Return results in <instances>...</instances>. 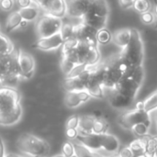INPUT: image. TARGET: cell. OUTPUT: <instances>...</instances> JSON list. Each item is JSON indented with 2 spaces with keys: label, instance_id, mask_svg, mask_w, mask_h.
<instances>
[{
  "label": "cell",
  "instance_id": "cell-45",
  "mask_svg": "<svg viewBox=\"0 0 157 157\" xmlns=\"http://www.w3.org/2000/svg\"><path fill=\"white\" fill-rule=\"evenodd\" d=\"M52 157H64L62 154H60V155H53V156Z\"/></svg>",
  "mask_w": 157,
  "mask_h": 157
},
{
  "label": "cell",
  "instance_id": "cell-19",
  "mask_svg": "<svg viewBox=\"0 0 157 157\" xmlns=\"http://www.w3.org/2000/svg\"><path fill=\"white\" fill-rule=\"evenodd\" d=\"M96 120L95 115H82L79 116L78 132L81 134L93 133V126Z\"/></svg>",
  "mask_w": 157,
  "mask_h": 157
},
{
  "label": "cell",
  "instance_id": "cell-46",
  "mask_svg": "<svg viewBox=\"0 0 157 157\" xmlns=\"http://www.w3.org/2000/svg\"><path fill=\"white\" fill-rule=\"evenodd\" d=\"M154 27H155V29H157V19L155 21V23H154Z\"/></svg>",
  "mask_w": 157,
  "mask_h": 157
},
{
  "label": "cell",
  "instance_id": "cell-7",
  "mask_svg": "<svg viewBox=\"0 0 157 157\" xmlns=\"http://www.w3.org/2000/svg\"><path fill=\"white\" fill-rule=\"evenodd\" d=\"M97 32L98 30L86 25L83 22L74 25V37L78 41L91 46L98 45V42L97 40Z\"/></svg>",
  "mask_w": 157,
  "mask_h": 157
},
{
  "label": "cell",
  "instance_id": "cell-30",
  "mask_svg": "<svg viewBox=\"0 0 157 157\" xmlns=\"http://www.w3.org/2000/svg\"><path fill=\"white\" fill-rule=\"evenodd\" d=\"M62 155L64 157H75V146L72 141H67L63 144Z\"/></svg>",
  "mask_w": 157,
  "mask_h": 157
},
{
  "label": "cell",
  "instance_id": "cell-29",
  "mask_svg": "<svg viewBox=\"0 0 157 157\" xmlns=\"http://www.w3.org/2000/svg\"><path fill=\"white\" fill-rule=\"evenodd\" d=\"M132 6L134 7V9L141 13L144 12H147L150 11L151 9V2L149 0H134Z\"/></svg>",
  "mask_w": 157,
  "mask_h": 157
},
{
  "label": "cell",
  "instance_id": "cell-34",
  "mask_svg": "<svg viewBox=\"0 0 157 157\" xmlns=\"http://www.w3.org/2000/svg\"><path fill=\"white\" fill-rule=\"evenodd\" d=\"M118 155H119V157H135L134 153L132 152V150L129 146L121 148L119 153H118Z\"/></svg>",
  "mask_w": 157,
  "mask_h": 157
},
{
  "label": "cell",
  "instance_id": "cell-3",
  "mask_svg": "<svg viewBox=\"0 0 157 157\" xmlns=\"http://www.w3.org/2000/svg\"><path fill=\"white\" fill-rule=\"evenodd\" d=\"M62 59H64L75 65L86 64L93 66L99 63L100 53L98 46H91L78 41L77 45L72 51L62 53Z\"/></svg>",
  "mask_w": 157,
  "mask_h": 157
},
{
  "label": "cell",
  "instance_id": "cell-10",
  "mask_svg": "<svg viewBox=\"0 0 157 157\" xmlns=\"http://www.w3.org/2000/svg\"><path fill=\"white\" fill-rule=\"evenodd\" d=\"M104 94H105V97H107L110 106L114 109H128L134 102L133 100L124 97L123 95H121V93L116 91L114 88L104 89Z\"/></svg>",
  "mask_w": 157,
  "mask_h": 157
},
{
  "label": "cell",
  "instance_id": "cell-13",
  "mask_svg": "<svg viewBox=\"0 0 157 157\" xmlns=\"http://www.w3.org/2000/svg\"><path fill=\"white\" fill-rule=\"evenodd\" d=\"M101 151H104L109 155L118 154L121 149V144L118 138L108 132L99 134Z\"/></svg>",
  "mask_w": 157,
  "mask_h": 157
},
{
  "label": "cell",
  "instance_id": "cell-38",
  "mask_svg": "<svg viewBox=\"0 0 157 157\" xmlns=\"http://www.w3.org/2000/svg\"><path fill=\"white\" fill-rule=\"evenodd\" d=\"M133 2H134V0H119L120 6L123 9H126V8L132 6L133 5Z\"/></svg>",
  "mask_w": 157,
  "mask_h": 157
},
{
  "label": "cell",
  "instance_id": "cell-40",
  "mask_svg": "<svg viewBox=\"0 0 157 157\" xmlns=\"http://www.w3.org/2000/svg\"><path fill=\"white\" fill-rule=\"evenodd\" d=\"M0 157H6V153L5 149V144L3 142V139L0 135Z\"/></svg>",
  "mask_w": 157,
  "mask_h": 157
},
{
  "label": "cell",
  "instance_id": "cell-4",
  "mask_svg": "<svg viewBox=\"0 0 157 157\" xmlns=\"http://www.w3.org/2000/svg\"><path fill=\"white\" fill-rule=\"evenodd\" d=\"M132 29L131 40L120 53L121 59L130 66H142L144 62V43L139 31L135 29Z\"/></svg>",
  "mask_w": 157,
  "mask_h": 157
},
{
  "label": "cell",
  "instance_id": "cell-22",
  "mask_svg": "<svg viewBox=\"0 0 157 157\" xmlns=\"http://www.w3.org/2000/svg\"><path fill=\"white\" fill-rule=\"evenodd\" d=\"M131 35H132L131 29H122L116 31L112 36V39L115 44H117L119 47H121L123 49L129 43L131 40Z\"/></svg>",
  "mask_w": 157,
  "mask_h": 157
},
{
  "label": "cell",
  "instance_id": "cell-9",
  "mask_svg": "<svg viewBox=\"0 0 157 157\" xmlns=\"http://www.w3.org/2000/svg\"><path fill=\"white\" fill-rule=\"evenodd\" d=\"M63 38L61 32L46 38H39L33 44V47L41 51H54L62 47Z\"/></svg>",
  "mask_w": 157,
  "mask_h": 157
},
{
  "label": "cell",
  "instance_id": "cell-18",
  "mask_svg": "<svg viewBox=\"0 0 157 157\" xmlns=\"http://www.w3.org/2000/svg\"><path fill=\"white\" fill-rule=\"evenodd\" d=\"M63 88L66 92H77L86 90L84 79L78 75L74 77H65L63 80Z\"/></svg>",
  "mask_w": 157,
  "mask_h": 157
},
{
  "label": "cell",
  "instance_id": "cell-32",
  "mask_svg": "<svg viewBox=\"0 0 157 157\" xmlns=\"http://www.w3.org/2000/svg\"><path fill=\"white\" fill-rule=\"evenodd\" d=\"M60 32H61L63 40H67L69 38L74 37V25H71V24H63Z\"/></svg>",
  "mask_w": 157,
  "mask_h": 157
},
{
  "label": "cell",
  "instance_id": "cell-36",
  "mask_svg": "<svg viewBox=\"0 0 157 157\" xmlns=\"http://www.w3.org/2000/svg\"><path fill=\"white\" fill-rule=\"evenodd\" d=\"M78 134H79V132L77 129H66V137L72 142L76 140Z\"/></svg>",
  "mask_w": 157,
  "mask_h": 157
},
{
  "label": "cell",
  "instance_id": "cell-31",
  "mask_svg": "<svg viewBox=\"0 0 157 157\" xmlns=\"http://www.w3.org/2000/svg\"><path fill=\"white\" fill-rule=\"evenodd\" d=\"M140 18H141V21L144 24H146V25H153L155 23V17L154 13L151 12V11L141 13Z\"/></svg>",
  "mask_w": 157,
  "mask_h": 157
},
{
  "label": "cell",
  "instance_id": "cell-20",
  "mask_svg": "<svg viewBox=\"0 0 157 157\" xmlns=\"http://www.w3.org/2000/svg\"><path fill=\"white\" fill-rule=\"evenodd\" d=\"M17 11L19 12L22 19L28 22H31V21H35L36 19L40 17V8L36 5H31L27 7L19 8V10Z\"/></svg>",
  "mask_w": 157,
  "mask_h": 157
},
{
  "label": "cell",
  "instance_id": "cell-24",
  "mask_svg": "<svg viewBox=\"0 0 157 157\" xmlns=\"http://www.w3.org/2000/svg\"><path fill=\"white\" fill-rule=\"evenodd\" d=\"M14 51L15 48L11 40L6 35L0 32V56L10 54Z\"/></svg>",
  "mask_w": 157,
  "mask_h": 157
},
{
  "label": "cell",
  "instance_id": "cell-35",
  "mask_svg": "<svg viewBox=\"0 0 157 157\" xmlns=\"http://www.w3.org/2000/svg\"><path fill=\"white\" fill-rule=\"evenodd\" d=\"M14 0H0V8L4 11H9L14 6Z\"/></svg>",
  "mask_w": 157,
  "mask_h": 157
},
{
  "label": "cell",
  "instance_id": "cell-17",
  "mask_svg": "<svg viewBox=\"0 0 157 157\" xmlns=\"http://www.w3.org/2000/svg\"><path fill=\"white\" fill-rule=\"evenodd\" d=\"M107 21H108V17H100V16L87 14V13L85 14L81 18V22L95 29L96 30H99L106 28Z\"/></svg>",
  "mask_w": 157,
  "mask_h": 157
},
{
  "label": "cell",
  "instance_id": "cell-44",
  "mask_svg": "<svg viewBox=\"0 0 157 157\" xmlns=\"http://www.w3.org/2000/svg\"><path fill=\"white\" fill-rule=\"evenodd\" d=\"M2 79H3V71H2V68H1V65H0V84L2 82Z\"/></svg>",
  "mask_w": 157,
  "mask_h": 157
},
{
  "label": "cell",
  "instance_id": "cell-2",
  "mask_svg": "<svg viewBox=\"0 0 157 157\" xmlns=\"http://www.w3.org/2000/svg\"><path fill=\"white\" fill-rule=\"evenodd\" d=\"M16 146L25 156L46 157L51 152V145L46 140L31 133L20 134L16 142Z\"/></svg>",
  "mask_w": 157,
  "mask_h": 157
},
{
  "label": "cell",
  "instance_id": "cell-33",
  "mask_svg": "<svg viewBox=\"0 0 157 157\" xmlns=\"http://www.w3.org/2000/svg\"><path fill=\"white\" fill-rule=\"evenodd\" d=\"M78 125H79V116L73 115L67 120L65 127L66 129H78Z\"/></svg>",
  "mask_w": 157,
  "mask_h": 157
},
{
  "label": "cell",
  "instance_id": "cell-23",
  "mask_svg": "<svg viewBox=\"0 0 157 157\" xmlns=\"http://www.w3.org/2000/svg\"><path fill=\"white\" fill-rule=\"evenodd\" d=\"M144 149L143 155L144 157H155V154L157 149V136H144Z\"/></svg>",
  "mask_w": 157,
  "mask_h": 157
},
{
  "label": "cell",
  "instance_id": "cell-15",
  "mask_svg": "<svg viewBox=\"0 0 157 157\" xmlns=\"http://www.w3.org/2000/svg\"><path fill=\"white\" fill-rule=\"evenodd\" d=\"M42 10L45 14L62 18L66 15V2L65 0H50Z\"/></svg>",
  "mask_w": 157,
  "mask_h": 157
},
{
  "label": "cell",
  "instance_id": "cell-47",
  "mask_svg": "<svg viewBox=\"0 0 157 157\" xmlns=\"http://www.w3.org/2000/svg\"><path fill=\"white\" fill-rule=\"evenodd\" d=\"M155 157H157V149L156 151H155Z\"/></svg>",
  "mask_w": 157,
  "mask_h": 157
},
{
  "label": "cell",
  "instance_id": "cell-42",
  "mask_svg": "<svg viewBox=\"0 0 157 157\" xmlns=\"http://www.w3.org/2000/svg\"><path fill=\"white\" fill-rule=\"evenodd\" d=\"M27 25H28V21H26V20L22 19V21H21V22H20V24H19V28H25Z\"/></svg>",
  "mask_w": 157,
  "mask_h": 157
},
{
  "label": "cell",
  "instance_id": "cell-27",
  "mask_svg": "<svg viewBox=\"0 0 157 157\" xmlns=\"http://www.w3.org/2000/svg\"><path fill=\"white\" fill-rule=\"evenodd\" d=\"M112 40V34L111 32L107 29L106 28L98 30L97 32V40L100 44H108Z\"/></svg>",
  "mask_w": 157,
  "mask_h": 157
},
{
  "label": "cell",
  "instance_id": "cell-5",
  "mask_svg": "<svg viewBox=\"0 0 157 157\" xmlns=\"http://www.w3.org/2000/svg\"><path fill=\"white\" fill-rule=\"evenodd\" d=\"M117 121L121 127L126 130H130L132 132L139 125L144 124L151 127L152 124L150 113L137 109H131L120 115L118 117Z\"/></svg>",
  "mask_w": 157,
  "mask_h": 157
},
{
  "label": "cell",
  "instance_id": "cell-43",
  "mask_svg": "<svg viewBox=\"0 0 157 157\" xmlns=\"http://www.w3.org/2000/svg\"><path fill=\"white\" fill-rule=\"evenodd\" d=\"M154 15H155V17H157V3L155 5V6H154Z\"/></svg>",
  "mask_w": 157,
  "mask_h": 157
},
{
  "label": "cell",
  "instance_id": "cell-48",
  "mask_svg": "<svg viewBox=\"0 0 157 157\" xmlns=\"http://www.w3.org/2000/svg\"><path fill=\"white\" fill-rule=\"evenodd\" d=\"M14 1H15V2H16V1H17V0H14Z\"/></svg>",
  "mask_w": 157,
  "mask_h": 157
},
{
  "label": "cell",
  "instance_id": "cell-26",
  "mask_svg": "<svg viewBox=\"0 0 157 157\" xmlns=\"http://www.w3.org/2000/svg\"><path fill=\"white\" fill-rule=\"evenodd\" d=\"M109 121L100 116H96V120L94 122V126H93V133L96 134H102V133H106L108 132L109 130Z\"/></svg>",
  "mask_w": 157,
  "mask_h": 157
},
{
  "label": "cell",
  "instance_id": "cell-21",
  "mask_svg": "<svg viewBox=\"0 0 157 157\" xmlns=\"http://www.w3.org/2000/svg\"><path fill=\"white\" fill-rule=\"evenodd\" d=\"M135 109L144 110L151 113L157 109V90H155L151 96H149L144 101H140L136 104Z\"/></svg>",
  "mask_w": 157,
  "mask_h": 157
},
{
  "label": "cell",
  "instance_id": "cell-1",
  "mask_svg": "<svg viewBox=\"0 0 157 157\" xmlns=\"http://www.w3.org/2000/svg\"><path fill=\"white\" fill-rule=\"evenodd\" d=\"M21 96L15 87H0V125L13 126L22 118Z\"/></svg>",
  "mask_w": 157,
  "mask_h": 157
},
{
  "label": "cell",
  "instance_id": "cell-11",
  "mask_svg": "<svg viewBox=\"0 0 157 157\" xmlns=\"http://www.w3.org/2000/svg\"><path fill=\"white\" fill-rule=\"evenodd\" d=\"M89 1L90 0H65L66 15L81 19L88 9Z\"/></svg>",
  "mask_w": 157,
  "mask_h": 157
},
{
  "label": "cell",
  "instance_id": "cell-41",
  "mask_svg": "<svg viewBox=\"0 0 157 157\" xmlns=\"http://www.w3.org/2000/svg\"><path fill=\"white\" fill-rule=\"evenodd\" d=\"M6 157H31V156H25V155H17V154H6Z\"/></svg>",
  "mask_w": 157,
  "mask_h": 157
},
{
  "label": "cell",
  "instance_id": "cell-12",
  "mask_svg": "<svg viewBox=\"0 0 157 157\" xmlns=\"http://www.w3.org/2000/svg\"><path fill=\"white\" fill-rule=\"evenodd\" d=\"M91 96L87 91H77V92H66L64 95L63 102L64 105L69 109H75L88 101Z\"/></svg>",
  "mask_w": 157,
  "mask_h": 157
},
{
  "label": "cell",
  "instance_id": "cell-16",
  "mask_svg": "<svg viewBox=\"0 0 157 157\" xmlns=\"http://www.w3.org/2000/svg\"><path fill=\"white\" fill-rule=\"evenodd\" d=\"M86 13L108 17L109 13V5L106 0H90Z\"/></svg>",
  "mask_w": 157,
  "mask_h": 157
},
{
  "label": "cell",
  "instance_id": "cell-28",
  "mask_svg": "<svg viewBox=\"0 0 157 157\" xmlns=\"http://www.w3.org/2000/svg\"><path fill=\"white\" fill-rule=\"evenodd\" d=\"M129 147L132 150V152L134 153L135 156L143 155V152H144V136L143 137H139L136 140H134L133 142H132L131 144L129 145Z\"/></svg>",
  "mask_w": 157,
  "mask_h": 157
},
{
  "label": "cell",
  "instance_id": "cell-6",
  "mask_svg": "<svg viewBox=\"0 0 157 157\" xmlns=\"http://www.w3.org/2000/svg\"><path fill=\"white\" fill-rule=\"evenodd\" d=\"M63 23L62 18L50 14H43L38 18L36 30L39 38H46L59 33Z\"/></svg>",
  "mask_w": 157,
  "mask_h": 157
},
{
  "label": "cell",
  "instance_id": "cell-25",
  "mask_svg": "<svg viewBox=\"0 0 157 157\" xmlns=\"http://www.w3.org/2000/svg\"><path fill=\"white\" fill-rule=\"evenodd\" d=\"M21 21H22V17H21L19 12L18 11L12 12L8 16L7 20H6V31L10 32V31L19 28V24Z\"/></svg>",
  "mask_w": 157,
  "mask_h": 157
},
{
  "label": "cell",
  "instance_id": "cell-8",
  "mask_svg": "<svg viewBox=\"0 0 157 157\" xmlns=\"http://www.w3.org/2000/svg\"><path fill=\"white\" fill-rule=\"evenodd\" d=\"M17 63L21 78H31L35 71V61L33 57L29 53L19 50L17 52Z\"/></svg>",
  "mask_w": 157,
  "mask_h": 157
},
{
  "label": "cell",
  "instance_id": "cell-39",
  "mask_svg": "<svg viewBox=\"0 0 157 157\" xmlns=\"http://www.w3.org/2000/svg\"><path fill=\"white\" fill-rule=\"evenodd\" d=\"M32 1H33V3H34L36 6H38L40 9H43L44 6L47 5V3H48L50 0H32Z\"/></svg>",
  "mask_w": 157,
  "mask_h": 157
},
{
  "label": "cell",
  "instance_id": "cell-14",
  "mask_svg": "<svg viewBox=\"0 0 157 157\" xmlns=\"http://www.w3.org/2000/svg\"><path fill=\"white\" fill-rule=\"evenodd\" d=\"M75 141L91 151L101 152L99 134H96V133L81 134V133H79Z\"/></svg>",
  "mask_w": 157,
  "mask_h": 157
},
{
  "label": "cell",
  "instance_id": "cell-37",
  "mask_svg": "<svg viewBox=\"0 0 157 157\" xmlns=\"http://www.w3.org/2000/svg\"><path fill=\"white\" fill-rule=\"evenodd\" d=\"M16 2H17V6H18L20 8H22V7H27V6H31V5H35V4L33 3L32 0H17Z\"/></svg>",
  "mask_w": 157,
  "mask_h": 157
}]
</instances>
